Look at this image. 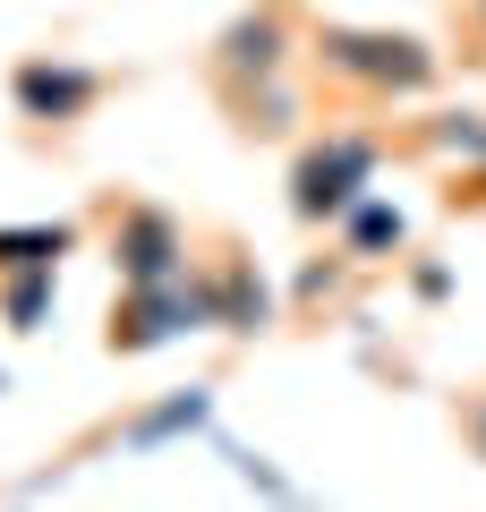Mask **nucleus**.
Listing matches in <instances>:
<instances>
[{"label":"nucleus","mask_w":486,"mask_h":512,"mask_svg":"<svg viewBox=\"0 0 486 512\" xmlns=\"http://www.w3.org/2000/svg\"><path fill=\"white\" fill-rule=\"evenodd\" d=\"M197 325H214V299H205L188 274H171V282H128V299L111 308V350H154V342L197 333Z\"/></svg>","instance_id":"1"},{"label":"nucleus","mask_w":486,"mask_h":512,"mask_svg":"<svg viewBox=\"0 0 486 512\" xmlns=\"http://www.w3.org/2000/svg\"><path fill=\"white\" fill-rule=\"evenodd\" d=\"M69 248V231H0V274H26V265H52V256Z\"/></svg>","instance_id":"6"},{"label":"nucleus","mask_w":486,"mask_h":512,"mask_svg":"<svg viewBox=\"0 0 486 512\" xmlns=\"http://www.w3.org/2000/svg\"><path fill=\"white\" fill-rule=\"evenodd\" d=\"M478 436H486V419H478Z\"/></svg>","instance_id":"9"},{"label":"nucleus","mask_w":486,"mask_h":512,"mask_svg":"<svg viewBox=\"0 0 486 512\" xmlns=\"http://www.w3.org/2000/svg\"><path fill=\"white\" fill-rule=\"evenodd\" d=\"M94 94H103V77H94V69H52V60H26V69H18L26 120H77Z\"/></svg>","instance_id":"4"},{"label":"nucleus","mask_w":486,"mask_h":512,"mask_svg":"<svg viewBox=\"0 0 486 512\" xmlns=\"http://www.w3.org/2000/svg\"><path fill=\"white\" fill-rule=\"evenodd\" d=\"M43 299H52V265H26V274L9 282V325H35Z\"/></svg>","instance_id":"7"},{"label":"nucleus","mask_w":486,"mask_h":512,"mask_svg":"<svg viewBox=\"0 0 486 512\" xmlns=\"http://www.w3.org/2000/svg\"><path fill=\"white\" fill-rule=\"evenodd\" d=\"M367 171H376V146L367 137H324V146H307L299 171H290V214L324 222V214H342V205H359Z\"/></svg>","instance_id":"2"},{"label":"nucleus","mask_w":486,"mask_h":512,"mask_svg":"<svg viewBox=\"0 0 486 512\" xmlns=\"http://www.w3.org/2000/svg\"><path fill=\"white\" fill-rule=\"evenodd\" d=\"M393 239H401V214L367 205V214H359V248H393Z\"/></svg>","instance_id":"8"},{"label":"nucleus","mask_w":486,"mask_h":512,"mask_svg":"<svg viewBox=\"0 0 486 512\" xmlns=\"http://www.w3.org/2000/svg\"><path fill=\"white\" fill-rule=\"evenodd\" d=\"M324 69L359 77V86H393V94H418L435 77V52L418 35H359V26H333L324 35Z\"/></svg>","instance_id":"3"},{"label":"nucleus","mask_w":486,"mask_h":512,"mask_svg":"<svg viewBox=\"0 0 486 512\" xmlns=\"http://www.w3.org/2000/svg\"><path fill=\"white\" fill-rule=\"evenodd\" d=\"M120 274L128 282H171L180 274V231H171V214H128L120 222Z\"/></svg>","instance_id":"5"}]
</instances>
